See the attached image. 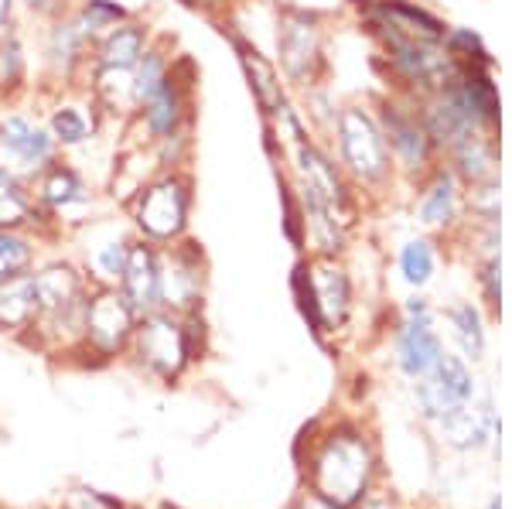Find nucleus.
<instances>
[{"instance_id": "1", "label": "nucleus", "mask_w": 512, "mask_h": 509, "mask_svg": "<svg viewBox=\"0 0 512 509\" xmlns=\"http://www.w3.org/2000/svg\"><path fill=\"white\" fill-rule=\"evenodd\" d=\"M31 281L38 294V322L24 346L72 366L82 342V311L93 281L72 257H41L31 267Z\"/></svg>"}, {"instance_id": "2", "label": "nucleus", "mask_w": 512, "mask_h": 509, "mask_svg": "<svg viewBox=\"0 0 512 509\" xmlns=\"http://www.w3.org/2000/svg\"><path fill=\"white\" fill-rule=\"evenodd\" d=\"M376 472L379 455L373 438L352 424H335L321 438H311L304 489H311L335 509H355L366 496H373Z\"/></svg>"}, {"instance_id": "3", "label": "nucleus", "mask_w": 512, "mask_h": 509, "mask_svg": "<svg viewBox=\"0 0 512 509\" xmlns=\"http://www.w3.org/2000/svg\"><path fill=\"white\" fill-rule=\"evenodd\" d=\"M192 205H195L192 175L185 168H175V171H154L123 202V212H127V223L134 229V236L154 246H171L188 236Z\"/></svg>"}, {"instance_id": "4", "label": "nucleus", "mask_w": 512, "mask_h": 509, "mask_svg": "<svg viewBox=\"0 0 512 509\" xmlns=\"http://www.w3.org/2000/svg\"><path fill=\"white\" fill-rule=\"evenodd\" d=\"M123 363L137 376L161 383V387H175V383L185 380V373L195 366L185 315H171V311L161 308L140 315L134 335H130V346L123 352Z\"/></svg>"}, {"instance_id": "5", "label": "nucleus", "mask_w": 512, "mask_h": 509, "mask_svg": "<svg viewBox=\"0 0 512 509\" xmlns=\"http://www.w3.org/2000/svg\"><path fill=\"white\" fill-rule=\"evenodd\" d=\"M137 325V311L123 301L113 284H93L82 311V342L76 349L72 366L103 369L123 363V352L130 346V335Z\"/></svg>"}, {"instance_id": "6", "label": "nucleus", "mask_w": 512, "mask_h": 509, "mask_svg": "<svg viewBox=\"0 0 512 509\" xmlns=\"http://www.w3.org/2000/svg\"><path fill=\"white\" fill-rule=\"evenodd\" d=\"M294 294L301 301L304 318L311 322L318 335L338 332L349 322L352 311V284L342 264L335 257H315L294 270Z\"/></svg>"}, {"instance_id": "7", "label": "nucleus", "mask_w": 512, "mask_h": 509, "mask_svg": "<svg viewBox=\"0 0 512 509\" xmlns=\"http://www.w3.org/2000/svg\"><path fill=\"white\" fill-rule=\"evenodd\" d=\"M59 158L62 151L55 147L41 117L18 110V106H4L0 110V171L31 185L41 171L52 168Z\"/></svg>"}, {"instance_id": "8", "label": "nucleus", "mask_w": 512, "mask_h": 509, "mask_svg": "<svg viewBox=\"0 0 512 509\" xmlns=\"http://www.w3.org/2000/svg\"><path fill=\"white\" fill-rule=\"evenodd\" d=\"M195 79H192V62L175 59L171 76L137 106L134 120L127 123V130H134V144H158L164 137H171L181 127H192V110H195Z\"/></svg>"}, {"instance_id": "9", "label": "nucleus", "mask_w": 512, "mask_h": 509, "mask_svg": "<svg viewBox=\"0 0 512 509\" xmlns=\"http://www.w3.org/2000/svg\"><path fill=\"white\" fill-rule=\"evenodd\" d=\"M31 195H35L41 216L55 233H72L76 226L89 223L96 205V188L86 178V171H79L72 161L59 158L52 168H45L31 182Z\"/></svg>"}, {"instance_id": "10", "label": "nucleus", "mask_w": 512, "mask_h": 509, "mask_svg": "<svg viewBox=\"0 0 512 509\" xmlns=\"http://www.w3.org/2000/svg\"><path fill=\"white\" fill-rule=\"evenodd\" d=\"M209 260L192 236L161 246L158 253V308L171 315H195L205 305Z\"/></svg>"}, {"instance_id": "11", "label": "nucleus", "mask_w": 512, "mask_h": 509, "mask_svg": "<svg viewBox=\"0 0 512 509\" xmlns=\"http://www.w3.org/2000/svg\"><path fill=\"white\" fill-rule=\"evenodd\" d=\"M89 55H93V41L79 31L72 11L41 24L38 69H41V82H45L41 93H48V89H82Z\"/></svg>"}, {"instance_id": "12", "label": "nucleus", "mask_w": 512, "mask_h": 509, "mask_svg": "<svg viewBox=\"0 0 512 509\" xmlns=\"http://www.w3.org/2000/svg\"><path fill=\"white\" fill-rule=\"evenodd\" d=\"M335 134H338V154H342V164L359 178V182L376 185L390 175V147L383 141L379 123L369 117L362 106H349V110L338 113Z\"/></svg>"}, {"instance_id": "13", "label": "nucleus", "mask_w": 512, "mask_h": 509, "mask_svg": "<svg viewBox=\"0 0 512 509\" xmlns=\"http://www.w3.org/2000/svg\"><path fill=\"white\" fill-rule=\"evenodd\" d=\"M45 96V130L52 134L55 147L62 154L82 151L99 137L103 130V117H99L96 103L86 96V89H48Z\"/></svg>"}, {"instance_id": "14", "label": "nucleus", "mask_w": 512, "mask_h": 509, "mask_svg": "<svg viewBox=\"0 0 512 509\" xmlns=\"http://www.w3.org/2000/svg\"><path fill=\"white\" fill-rule=\"evenodd\" d=\"M72 233L82 236L79 267L93 284H117L120 270L127 264V250L134 243V229L113 226L110 219H89V223L76 226Z\"/></svg>"}, {"instance_id": "15", "label": "nucleus", "mask_w": 512, "mask_h": 509, "mask_svg": "<svg viewBox=\"0 0 512 509\" xmlns=\"http://www.w3.org/2000/svg\"><path fill=\"white\" fill-rule=\"evenodd\" d=\"M291 151H294V168H297V185H304L308 192H315L325 209L332 212V219L338 223V229H349L355 212H352V199L345 192V182L342 175L335 171V164L328 161V154H321L308 137H294L291 141Z\"/></svg>"}, {"instance_id": "16", "label": "nucleus", "mask_w": 512, "mask_h": 509, "mask_svg": "<svg viewBox=\"0 0 512 509\" xmlns=\"http://www.w3.org/2000/svg\"><path fill=\"white\" fill-rule=\"evenodd\" d=\"M414 397L420 414L431 417V421H441L454 410L468 407V400H472V373L458 356L441 352V359L424 376H417Z\"/></svg>"}, {"instance_id": "17", "label": "nucleus", "mask_w": 512, "mask_h": 509, "mask_svg": "<svg viewBox=\"0 0 512 509\" xmlns=\"http://www.w3.org/2000/svg\"><path fill=\"white\" fill-rule=\"evenodd\" d=\"M277 52L287 79L311 82L321 69V31L304 11H284L277 21Z\"/></svg>"}, {"instance_id": "18", "label": "nucleus", "mask_w": 512, "mask_h": 509, "mask_svg": "<svg viewBox=\"0 0 512 509\" xmlns=\"http://www.w3.org/2000/svg\"><path fill=\"white\" fill-rule=\"evenodd\" d=\"M403 325L396 332V363H400L403 376L417 380L441 359V339H437L434 325H431V308L424 298H410L403 308Z\"/></svg>"}, {"instance_id": "19", "label": "nucleus", "mask_w": 512, "mask_h": 509, "mask_svg": "<svg viewBox=\"0 0 512 509\" xmlns=\"http://www.w3.org/2000/svg\"><path fill=\"white\" fill-rule=\"evenodd\" d=\"M158 253L161 246L134 236L127 250V264L120 270V281L113 284L123 294V301L137 311V318L147 315V311H158Z\"/></svg>"}, {"instance_id": "20", "label": "nucleus", "mask_w": 512, "mask_h": 509, "mask_svg": "<svg viewBox=\"0 0 512 509\" xmlns=\"http://www.w3.org/2000/svg\"><path fill=\"white\" fill-rule=\"evenodd\" d=\"M154 45V31L144 18H123L117 28H110L93 45L89 65H113V69H134L140 55Z\"/></svg>"}, {"instance_id": "21", "label": "nucleus", "mask_w": 512, "mask_h": 509, "mask_svg": "<svg viewBox=\"0 0 512 509\" xmlns=\"http://www.w3.org/2000/svg\"><path fill=\"white\" fill-rule=\"evenodd\" d=\"M31 93V52L21 21L0 35V110Z\"/></svg>"}, {"instance_id": "22", "label": "nucleus", "mask_w": 512, "mask_h": 509, "mask_svg": "<svg viewBox=\"0 0 512 509\" xmlns=\"http://www.w3.org/2000/svg\"><path fill=\"white\" fill-rule=\"evenodd\" d=\"M35 322H38V294L28 270V274H18L0 284V335H7V339L24 346Z\"/></svg>"}, {"instance_id": "23", "label": "nucleus", "mask_w": 512, "mask_h": 509, "mask_svg": "<svg viewBox=\"0 0 512 509\" xmlns=\"http://www.w3.org/2000/svg\"><path fill=\"white\" fill-rule=\"evenodd\" d=\"M376 123H379V130H383L386 147H390L407 168H417V164L427 158V141H431V137H427L424 123H417L414 113L400 110V106H383Z\"/></svg>"}, {"instance_id": "24", "label": "nucleus", "mask_w": 512, "mask_h": 509, "mask_svg": "<svg viewBox=\"0 0 512 509\" xmlns=\"http://www.w3.org/2000/svg\"><path fill=\"white\" fill-rule=\"evenodd\" d=\"M0 229H35V233L59 240V233L41 216L35 195H31V185L11 178L7 171H0Z\"/></svg>"}, {"instance_id": "25", "label": "nucleus", "mask_w": 512, "mask_h": 509, "mask_svg": "<svg viewBox=\"0 0 512 509\" xmlns=\"http://www.w3.org/2000/svg\"><path fill=\"white\" fill-rule=\"evenodd\" d=\"M236 52H239V62H243L246 76H250V89H253L256 103H260V110L267 113L270 120L280 117L291 103H287V96H284V86H280V79H277V69L263 59L253 45H246L243 38H236Z\"/></svg>"}, {"instance_id": "26", "label": "nucleus", "mask_w": 512, "mask_h": 509, "mask_svg": "<svg viewBox=\"0 0 512 509\" xmlns=\"http://www.w3.org/2000/svg\"><path fill=\"white\" fill-rule=\"evenodd\" d=\"M45 243H52V236L35 229H0V284L28 274L45 257Z\"/></svg>"}, {"instance_id": "27", "label": "nucleus", "mask_w": 512, "mask_h": 509, "mask_svg": "<svg viewBox=\"0 0 512 509\" xmlns=\"http://www.w3.org/2000/svg\"><path fill=\"white\" fill-rule=\"evenodd\" d=\"M72 18H76L82 35L96 45L106 31L117 28L123 18H130V11L123 4H117V0H76V7H72Z\"/></svg>"}, {"instance_id": "28", "label": "nucleus", "mask_w": 512, "mask_h": 509, "mask_svg": "<svg viewBox=\"0 0 512 509\" xmlns=\"http://www.w3.org/2000/svg\"><path fill=\"white\" fill-rule=\"evenodd\" d=\"M451 216H454V178L437 175L434 185L424 192V202H420V219L427 226H444Z\"/></svg>"}, {"instance_id": "29", "label": "nucleus", "mask_w": 512, "mask_h": 509, "mask_svg": "<svg viewBox=\"0 0 512 509\" xmlns=\"http://www.w3.org/2000/svg\"><path fill=\"white\" fill-rule=\"evenodd\" d=\"M400 274L410 287H424L434 277V250L427 240H410L400 250Z\"/></svg>"}, {"instance_id": "30", "label": "nucleus", "mask_w": 512, "mask_h": 509, "mask_svg": "<svg viewBox=\"0 0 512 509\" xmlns=\"http://www.w3.org/2000/svg\"><path fill=\"white\" fill-rule=\"evenodd\" d=\"M451 325H454V335H458L461 349H465V356L478 359L485 349V328H482V318H478V311L472 305H458L451 311Z\"/></svg>"}, {"instance_id": "31", "label": "nucleus", "mask_w": 512, "mask_h": 509, "mask_svg": "<svg viewBox=\"0 0 512 509\" xmlns=\"http://www.w3.org/2000/svg\"><path fill=\"white\" fill-rule=\"evenodd\" d=\"M55 509H134V506L123 503L117 496H110V492L96 489V486H72L62 492V499Z\"/></svg>"}, {"instance_id": "32", "label": "nucleus", "mask_w": 512, "mask_h": 509, "mask_svg": "<svg viewBox=\"0 0 512 509\" xmlns=\"http://www.w3.org/2000/svg\"><path fill=\"white\" fill-rule=\"evenodd\" d=\"M72 7H76V0H18V14L38 21V24L62 18V14H69Z\"/></svg>"}, {"instance_id": "33", "label": "nucleus", "mask_w": 512, "mask_h": 509, "mask_svg": "<svg viewBox=\"0 0 512 509\" xmlns=\"http://www.w3.org/2000/svg\"><path fill=\"white\" fill-rule=\"evenodd\" d=\"M287 509H335L332 503H325L321 496H315L311 489H304V492H297V499Z\"/></svg>"}, {"instance_id": "34", "label": "nucleus", "mask_w": 512, "mask_h": 509, "mask_svg": "<svg viewBox=\"0 0 512 509\" xmlns=\"http://www.w3.org/2000/svg\"><path fill=\"white\" fill-rule=\"evenodd\" d=\"M181 7H188V11H195V14H216L226 7V0H178Z\"/></svg>"}, {"instance_id": "35", "label": "nucleus", "mask_w": 512, "mask_h": 509, "mask_svg": "<svg viewBox=\"0 0 512 509\" xmlns=\"http://www.w3.org/2000/svg\"><path fill=\"white\" fill-rule=\"evenodd\" d=\"M11 24H18V0H0V35H4Z\"/></svg>"}]
</instances>
